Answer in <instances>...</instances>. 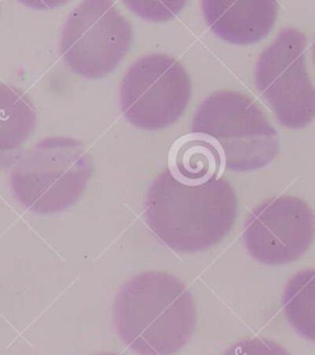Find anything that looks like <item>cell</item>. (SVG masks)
Listing matches in <instances>:
<instances>
[{
  "label": "cell",
  "instance_id": "cell-3",
  "mask_svg": "<svg viewBox=\"0 0 315 355\" xmlns=\"http://www.w3.org/2000/svg\"><path fill=\"white\" fill-rule=\"evenodd\" d=\"M94 174V159L80 139H41L11 168V194L26 210L55 215L75 205Z\"/></svg>",
  "mask_w": 315,
  "mask_h": 355
},
{
  "label": "cell",
  "instance_id": "cell-11",
  "mask_svg": "<svg viewBox=\"0 0 315 355\" xmlns=\"http://www.w3.org/2000/svg\"><path fill=\"white\" fill-rule=\"evenodd\" d=\"M169 168L177 177L197 183L219 178L222 171L226 169L216 144L205 136L192 132L174 146Z\"/></svg>",
  "mask_w": 315,
  "mask_h": 355
},
{
  "label": "cell",
  "instance_id": "cell-1",
  "mask_svg": "<svg viewBox=\"0 0 315 355\" xmlns=\"http://www.w3.org/2000/svg\"><path fill=\"white\" fill-rule=\"evenodd\" d=\"M238 216V198L224 178L188 182L170 168L150 184L145 222L155 237L179 253H199L219 243Z\"/></svg>",
  "mask_w": 315,
  "mask_h": 355
},
{
  "label": "cell",
  "instance_id": "cell-8",
  "mask_svg": "<svg viewBox=\"0 0 315 355\" xmlns=\"http://www.w3.org/2000/svg\"><path fill=\"white\" fill-rule=\"evenodd\" d=\"M315 239V214L305 200L281 195L255 206L245 221L243 242L255 261L285 266L298 261Z\"/></svg>",
  "mask_w": 315,
  "mask_h": 355
},
{
  "label": "cell",
  "instance_id": "cell-14",
  "mask_svg": "<svg viewBox=\"0 0 315 355\" xmlns=\"http://www.w3.org/2000/svg\"><path fill=\"white\" fill-rule=\"evenodd\" d=\"M223 355H289V353L271 339L250 338L234 344Z\"/></svg>",
  "mask_w": 315,
  "mask_h": 355
},
{
  "label": "cell",
  "instance_id": "cell-4",
  "mask_svg": "<svg viewBox=\"0 0 315 355\" xmlns=\"http://www.w3.org/2000/svg\"><path fill=\"white\" fill-rule=\"evenodd\" d=\"M192 133L216 144L232 172L269 166L280 152L278 133L253 98L235 90H218L197 106Z\"/></svg>",
  "mask_w": 315,
  "mask_h": 355
},
{
  "label": "cell",
  "instance_id": "cell-13",
  "mask_svg": "<svg viewBox=\"0 0 315 355\" xmlns=\"http://www.w3.org/2000/svg\"><path fill=\"white\" fill-rule=\"evenodd\" d=\"M126 6L144 19H148L152 21H164L168 19H172L183 10L185 3L128 1Z\"/></svg>",
  "mask_w": 315,
  "mask_h": 355
},
{
  "label": "cell",
  "instance_id": "cell-9",
  "mask_svg": "<svg viewBox=\"0 0 315 355\" xmlns=\"http://www.w3.org/2000/svg\"><path fill=\"white\" fill-rule=\"evenodd\" d=\"M207 25L219 39L234 44L259 42L271 31L277 14L276 1H202Z\"/></svg>",
  "mask_w": 315,
  "mask_h": 355
},
{
  "label": "cell",
  "instance_id": "cell-16",
  "mask_svg": "<svg viewBox=\"0 0 315 355\" xmlns=\"http://www.w3.org/2000/svg\"><path fill=\"white\" fill-rule=\"evenodd\" d=\"M95 355H121V354H116V353H110V352H107V353H100V354H95Z\"/></svg>",
  "mask_w": 315,
  "mask_h": 355
},
{
  "label": "cell",
  "instance_id": "cell-10",
  "mask_svg": "<svg viewBox=\"0 0 315 355\" xmlns=\"http://www.w3.org/2000/svg\"><path fill=\"white\" fill-rule=\"evenodd\" d=\"M37 125L33 100L24 90L0 82V172L15 166Z\"/></svg>",
  "mask_w": 315,
  "mask_h": 355
},
{
  "label": "cell",
  "instance_id": "cell-5",
  "mask_svg": "<svg viewBox=\"0 0 315 355\" xmlns=\"http://www.w3.org/2000/svg\"><path fill=\"white\" fill-rule=\"evenodd\" d=\"M192 83L186 68L172 55H141L122 77L120 106L134 128L161 131L177 123L188 109Z\"/></svg>",
  "mask_w": 315,
  "mask_h": 355
},
{
  "label": "cell",
  "instance_id": "cell-7",
  "mask_svg": "<svg viewBox=\"0 0 315 355\" xmlns=\"http://www.w3.org/2000/svg\"><path fill=\"white\" fill-rule=\"evenodd\" d=\"M307 44L298 28H282L255 66L256 88L278 123L289 130H302L315 120V85L307 67Z\"/></svg>",
  "mask_w": 315,
  "mask_h": 355
},
{
  "label": "cell",
  "instance_id": "cell-6",
  "mask_svg": "<svg viewBox=\"0 0 315 355\" xmlns=\"http://www.w3.org/2000/svg\"><path fill=\"white\" fill-rule=\"evenodd\" d=\"M133 28L116 4L83 1L66 17L60 53L80 77L102 79L116 69L133 44Z\"/></svg>",
  "mask_w": 315,
  "mask_h": 355
},
{
  "label": "cell",
  "instance_id": "cell-12",
  "mask_svg": "<svg viewBox=\"0 0 315 355\" xmlns=\"http://www.w3.org/2000/svg\"><path fill=\"white\" fill-rule=\"evenodd\" d=\"M282 307L289 324L315 343V269L300 270L288 280Z\"/></svg>",
  "mask_w": 315,
  "mask_h": 355
},
{
  "label": "cell",
  "instance_id": "cell-15",
  "mask_svg": "<svg viewBox=\"0 0 315 355\" xmlns=\"http://www.w3.org/2000/svg\"><path fill=\"white\" fill-rule=\"evenodd\" d=\"M312 55H313V62H314L315 66V37L314 41H313V44H312Z\"/></svg>",
  "mask_w": 315,
  "mask_h": 355
},
{
  "label": "cell",
  "instance_id": "cell-2",
  "mask_svg": "<svg viewBox=\"0 0 315 355\" xmlns=\"http://www.w3.org/2000/svg\"><path fill=\"white\" fill-rule=\"evenodd\" d=\"M114 323L123 344L137 354H177L196 329L194 296L169 272H142L120 288Z\"/></svg>",
  "mask_w": 315,
  "mask_h": 355
}]
</instances>
